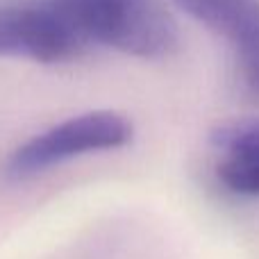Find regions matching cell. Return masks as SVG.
Masks as SVG:
<instances>
[{"label": "cell", "mask_w": 259, "mask_h": 259, "mask_svg": "<svg viewBox=\"0 0 259 259\" xmlns=\"http://www.w3.org/2000/svg\"><path fill=\"white\" fill-rule=\"evenodd\" d=\"M80 39L127 57L157 62L178 50V23L161 0H53Z\"/></svg>", "instance_id": "cell-1"}, {"label": "cell", "mask_w": 259, "mask_h": 259, "mask_svg": "<svg viewBox=\"0 0 259 259\" xmlns=\"http://www.w3.org/2000/svg\"><path fill=\"white\" fill-rule=\"evenodd\" d=\"M132 139L134 125L125 114L116 109H91L21 141L0 161V175L7 182H27L80 157L127 148Z\"/></svg>", "instance_id": "cell-2"}, {"label": "cell", "mask_w": 259, "mask_h": 259, "mask_svg": "<svg viewBox=\"0 0 259 259\" xmlns=\"http://www.w3.org/2000/svg\"><path fill=\"white\" fill-rule=\"evenodd\" d=\"M87 44L53 0L0 5V59L68 64L87 53Z\"/></svg>", "instance_id": "cell-3"}, {"label": "cell", "mask_w": 259, "mask_h": 259, "mask_svg": "<svg viewBox=\"0 0 259 259\" xmlns=\"http://www.w3.org/2000/svg\"><path fill=\"white\" fill-rule=\"evenodd\" d=\"M232 46L241 82L259 98V0H170Z\"/></svg>", "instance_id": "cell-4"}, {"label": "cell", "mask_w": 259, "mask_h": 259, "mask_svg": "<svg viewBox=\"0 0 259 259\" xmlns=\"http://www.w3.org/2000/svg\"><path fill=\"white\" fill-rule=\"evenodd\" d=\"M216 182L239 198H259V116L225 121L209 137Z\"/></svg>", "instance_id": "cell-5"}]
</instances>
